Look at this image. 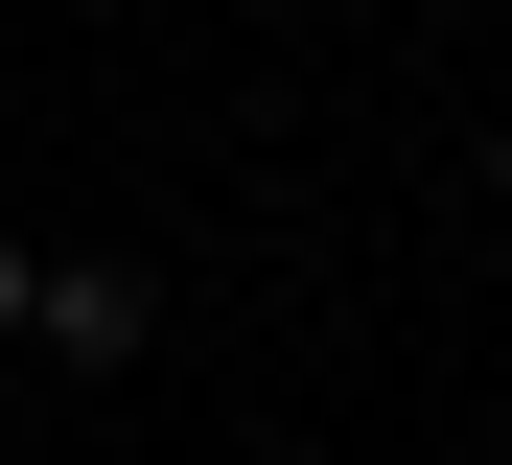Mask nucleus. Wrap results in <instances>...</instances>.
<instances>
[{
    "mask_svg": "<svg viewBox=\"0 0 512 465\" xmlns=\"http://www.w3.org/2000/svg\"><path fill=\"white\" fill-rule=\"evenodd\" d=\"M24 349H70V372H117V349H140V279H24Z\"/></svg>",
    "mask_w": 512,
    "mask_h": 465,
    "instance_id": "1",
    "label": "nucleus"
},
{
    "mask_svg": "<svg viewBox=\"0 0 512 465\" xmlns=\"http://www.w3.org/2000/svg\"><path fill=\"white\" fill-rule=\"evenodd\" d=\"M0 326H24V233H0Z\"/></svg>",
    "mask_w": 512,
    "mask_h": 465,
    "instance_id": "2",
    "label": "nucleus"
}]
</instances>
